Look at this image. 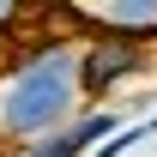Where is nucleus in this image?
<instances>
[{
	"mask_svg": "<svg viewBox=\"0 0 157 157\" xmlns=\"http://www.w3.org/2000/svg\"><path fill=\"white\" fill-rule=\"evenodd\" d=\"M30 18H36V0H0V42H6V36H18Z\"/></svg>",
	"mask_w": 157,
	"mask_h": 157,
	"instance_id": "423d86ee",
	"label": "nucleus"
},
{
	"mask_svg": "<svg viewBox=\"0 0 157 157\" xmlns=\"http://www.w3.org/2000/svg\"><path fill=\"white\" fill-rule=\"evenodd\" d=\"M0 151H6V145H0Z\"/></svg>",
	"mask_w": 157,
	"mask_h": 157,
	"instance_id": "6e6552de",
	"label": "nucleus"
},
{
	"mask_svg": "<svg viewBox=\"0 0 157 157\" xmlns=\"http://www.w3.org/2000/svg\"><path fill=\"white\" fill-rule=\"evenodd\" d=\"M121 127V109H103V103H91V109H78L67 127H55V133L30 139V145H18L12 157H85L91 145H103V139Z\"/></svg>",
	"mask_w": 157,
	"mask_h": 157,
	"instance_id": "7ed1b4c3",
	"label": "nucleus"
},
{
	"mask_svg": "<svg viewBox=\"0 0 157 157\" xmlns=\"http://www.w3.org/2000/svg\"><path fill=\"white\" fill-rule=\"evenodd\" d=\"M151 73V42L115 36V30H85L78 36V91L85 103H109L115 91L139 85Z\"/></svg>",
	"mask_w": 157,
	"mask_h": 157,
	"instance_id": "f03ea898",
	"label": "nucleus"
},
{
	"mask_svg": "<svg viewBox=\"0 0 157 157\" xmlns=\"http://www.w3.org/2000/svg\"><path fill=\"white\" fill-rule=\"evenodd\" d=\"M73 18H78V36L85 30H115V36L157 42V0H78Z\"/></svg>",
	"mask_w": 157,
	"mask_h": 157,
	"instance_id": "20e7f679",
	"label": "nucleus"
},
{
	"mask_svg": "<svg viewBox=\"0 0 157 157\" xmlns=\"http://www.w3.org/2000/svg\"><path fill=\"white\" fill-rule=\"evenodd\" d=\"M151 133H157V109H151V115H145V139H151Z\"/></svg>",
	"mask_w": 157,
	"mask_h": 157,
	"instance_id": "0eeeda50",
	"label": "nucleus"
},
{
	"mask_svg": "<svg viewBox=\"0 0 157 157\" xmlns=\"http://www.w3.org/2000/svg\"><path fill=\"white\" fill-rule=\"evenodd\" d=\"M85 109L78 91V36L67 30H42L18 42L0 60V145L18 151L30 139L55 133Z\"/></svg>",
	"mask_w": 157,
	"mask_h": 157,
	"instance_id": "f257e3e1",
	"label": "nucleus"
},
{
	"mask_svg": "<svg viewBox=\"0 0 157 157\" xmlns=\"http://www.w3.org/2000/svg\"><path fill=\"white\" fill-rule=\"evenodd\" d=\"M139 139H145V121H121L115 133L103 139V145H91V151H85V157H127V151H133V145H139Z\"/></svg>",
	"mask_w": 157,
	"mask_h": 157,
	"instance_id": "39448f33",
	"label": "nucleus"
}]
</instances>
